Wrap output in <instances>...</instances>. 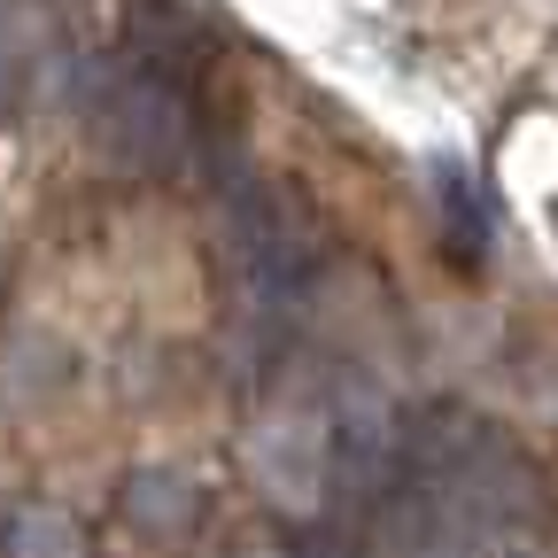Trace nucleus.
Masks as SVG:
<instances>
[{
    "instance_id": "1",
    "label": "nucleus",
    "mask_w": 558,
    "mask_h": 558,
    "mask_svg": "<svg viewBox=\"0 0 558 558\" xmlns=\"http://www.w3.org/2000/svg\"><path fill=\"white\" fill-rule=\"evenodd\" d=\"M78 109H86L94 140L132 171L171 179L194 163V101L163 70V54H148V47L78 62Z\"/></svg>"
},
{
    "instance_id": "2",
    "label": "nucleus",
    "mask_w": 558,
    "mask_h": 558,
    "mask_svg": "<svg viewBox=\"0 0 558 558\" xmlns=\"http://www.w3.org/2000/svg\"><path fill=\"white\" fill-rule=\"evenodd\" d=\"M209 186H218V218H226V256H233L241 311L264 318V326L295 318L303 295H311V233H303V218L233 148L209 156Z\"/></svg>"
},
{
    "instance_id": "3",
    "label": "nucleus",
    "mask_w": 558,
    "mask_h": 558,
    "mask_svg": "<svg viewBox=\"0 0 558 558\" xmlns=\"http://www.w3.org/2000/svg\"><path fill=\"white\" fill-rule=\"evenodd\" d=\"M39 9L32 0H0V117H24L32 101V78H39Z\"/></svg>"
},
{
    "instance_id": "4",
    "label": "nucleus",
    "mask_w": 558,
    "mask_h": 558,
    "mask_svg": "<svg viewBox=\"0 0 558 558\" xmlns=\"http://www.w3.org/2000/svg\"><path fill=\"white\" fill-rule=\"evenodd\" d=\"M24 558H78V535H70L62 520H24Z\"/></svg>"
},
{
    "instance_id": "5",
    "label": "nucleus",
    "mask_w": 558,
    "mask_h": 558,
    "mask_svg": "<svg viewBox=\"0 0 558 558\" xmlns=\"http://www.w3.org/2000/svg\"><path fill=\"white\" fill-rule=\"evenodd\" d=\"M0 543H9V520H0Z\"/></svg>"
}]
</instances>
